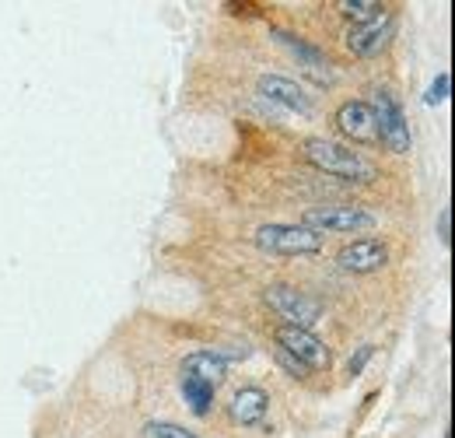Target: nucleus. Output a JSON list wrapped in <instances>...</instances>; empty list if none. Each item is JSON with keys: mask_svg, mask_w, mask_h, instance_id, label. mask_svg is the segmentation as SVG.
I'll return each instance as SVG.
<instances>
[{"mask_svg": "<svg viewBox=\"0 0 455 438\" xmlns=\"http://www.w3.org/2000/svg\"><path fill=\"white\" fill-rule=\"evenodd\" d=\"M214 396H218L214 385L200 383V379H186V376H182V400H186V407H189L196 418H207V414L214 410Z\"/></svg>", "mask_w": 455, "mask_h": 438, "instance_id": "13", "label": "nucleus"}, {"mask_svg": "<svg viewBox=\"0 0 455 438\" xmlns=\"http://www.w3.org/2000/svg\"><path fill=\"white\" fill-rule=\"evenodd\" d=\"M228 414H231L235 425L256 428V425H263L267 414H270V393H267L263 385H242V389L231 396Z\"/></svg>", "mask_w": 455, "mask_h": 438, "instance_id": "11", "label": "nucleus"}, {"mask_svg": "<svg viewBox=\"0 0 455 438\" xmlns=\"http://www.w3.org/2000/svg\"><path fill=\"white\" fill-rule=\"evenodd\" d=\"M371 358V347H361V354L357 358H350V376H357L361 369H364V361Z\"/></svg>", "mask_w": 455, "mask_h": 438, "instance_id": "18", "label": "nucleus"}, {"mask_svg": "<svg viewBox=\"0 0 455 438\" xmlns=\"http://www.w3.org/2000/svg\"><path fill=\"white\" fill-rule=\"evenodd\" d=\"M368 106H371V116H375V141L389 155H410L413 137H410V123H406V112H403L396 95L389 88H379Z\"/></svg>", "mask_w": 455, "mask_h": 438, "instance_id": "3", "label": "nucleus"}, {"mask_svg": "<svg viewBox=\"0 0 455 438\" xmlns=\"http://www.w3.org/2000/svg\"><path fill=\"white\" fill-rule=\"evenodd\" d=\"M449 85H452V77H449V70H442L438 77H435V85L427 88V102L435 106V102H445L449 99Z\"/></svg>", "mask_w": 455, "mask_h": 438, "instance_id": "17", "label": "nucleus"}, {"mask_svg": "<svg viewBox=\"0 0 455 438\" xmlns=\"http://www.w3.org/2000/svg\"><path fill=\"white\" fill-rule=\"evenodd\" d=\"M393 32H396V11H386L382 18H375L368 25H350L343 46L354 56H375L393 39Z\"/></svg>", "mask_w": 455, "mask_h": 438, "instance_id": "8", "label": "nucleus"}, {"mask_svg": "<svg viewBox=\"0 0 455 438\" xmlns=\"http://www.w3.org/2000/svg\"><path fill=\"white\" fill-rule=\"evenodd\" d=\"M228 361H231V358H228L225 351L204 347V351L186 354V358H182V365H179V372H182L186 379H200V383L221 389V383L228 379Z\"/></svg>", "mask_w": 455, "mask_h": 438, "instance_id": "10", "label": "nucleus"}, {"mask_svg": "<svg viewBox=\"0 0 455 438\" xmlns=\"http://www.w3.org/2000/svg\"><path fill=\"white\" fill-rule=\"evenodd\" d=\"M259 95L270 99V102H277V106H284V110H291V112H312V95H308L298 81L281 77V74H263V77H259Z\"/></svg>", "mask_w": 455, "mask_h": 438, "instance_id": "12", "label": "nucleus"}, {"mask_svg": "<svg viewBox=\"0 0 455 438\" xmlns=\"http://www.w3.org/2000/svg\"><path fill=\"white\" fill-rule=\"evenodd\" d=\"M298 155L312 168L347 179V182H371L379 175L375 165L368 162L361 151H354L350 144H340V141H330V137H305L298 144Z\"/></svg>", "mask_w": 455, "mask_h": 438, "instance_id": "1", "label": "nucleus"}, {"mask_svg": "<svg viewBox=\"0 0 455 438\" xmlns=\"http://www.w3.org/2000/svg\"><path fill=\"white\" fill-rule=\"evenodd\" d=\"M274 36H277V43H284L291 53L298 56L305 67H315V70H323V67H330V60H326V53L323 50H315V46H308L305 39H298V36H291V32H284V28H274Z\"/></svg>", "mask_w": 455, "mask_h": 438, "instance_id": "15", "label": "nucleus"}, {"mask_svg": "<svg viewBox=\"0 0 455 438\" xmlns=\"http://www.w3.org/2000/svg\"><path fill=\"white\" fill-rule=\"evenodd\" d=\"M274 344H277V351L284 358H291L294 365H301L305 372H330V365H333L330 344L323 337H315L312 329L281 323V327H274Z\"/></svg>", "mask_w": 455, "mask_h": 438, "instance_id": "4", "label": "nucleus"}, {"mask_svg": "<svg viewBox=\"0 0 455 438\" xmlns=\"http://www.w3.org/2000/svg\"><path fill=\"white\" fill-rule=\"evenodd\" d=\"M386 11L389 7L379 4V0H343V4H337V14H340L343 21H350V25H368V21L382 18Z\"/></svg>", "mask_w": 455, "mask_h": 438, "instance_id": "14", "label": "nucleus"}, {"mask_svg": "<svg viewBox=\"0 0 455 438\" xmlns=\"http://www.w3.org/2000/svg\"><path fill=\"white\" fill-rule=\"evenodd\" d=\"M449 228H452V215L442 211V242H445V246H449Z\"/></svg>", "mask_w": 455, "mask_h": 438, "instance_id": "19", "label": "nucleus"}, {"mask_svg": "<svg viewBox=\"0 0 455 438\" xmlns=\"http://www.w3.org/2000/svg\"><path fill=\"white\" fill-rule=\"evenodd\" d=\"M252 242L263 253H277V256H315L323 249V235H315L301 224H284V221L259 224L252 231Z\"/></svg>", "mask_w": 455, "mask_h": 438, "instance_id": "5", "label": "nucleus"}, {"mask_svg": "<svg viewBox=\"0 0 455 438\" xmlns=\"http://www.w3.org/2000/svg\"><path fill=\"white\" fill-rule=\"evenodd\" d=\"M267 305L284 320L287 327L312 329L323 320V302L294 284H270L267 288Z\"/></svg>", "mask_w": 455, "mask_h": 438, "instance_id": "6", "label": "nucleus"}, {"mask_svg": "<svg viewBox=\"0 0 455 438\" xmlns=\"http://www.w3.org/2000/svg\"><path fill=\"white\" fill-rule=\"evenodd\" d=\"M333 264L340 267L343 274H354V277L375 274V271H382L389 264V242L382 235L354 239V242H347L340 253H337Z\"/></svg>", "mask_w": 455, "mask_h": 438, "instance_id": "7", "label": "nucleus"}, {"mask_svg": "<svg viewBox=\"0 0 455 438\" xmlns=\"http://www.w3.org/2000/svg\"><path fill=\"white\" fill-rule=\"evenodd\" d=\"M144 438H204V435H196V432H189V428H182L175 421H151L144 428Z\"/></svg>", "mask_w": 455, "mask_h": 438, "instance_id": "16", "label": "nucleus"}, {"mask_svg": "<svg viewBox=\"0 0 455 438\" xmlns=\"http://www.w3.org/2000/svg\"><path fill=\"white\" fill-rule=\"evenodd\" d=\"M333 126L354 144H379L375 141V116L364 99H343L333 112Z\"/></svg>", "mask_w": 455, "mask_h": 438, "instance_id": "9", "label": "nucleus"}, {"mask_svg": "<svg viewBox=\"0 0 455 438\" xmlns=\"http://www.w3.org/2000/svg\"><path fill=\"white\" fill-rule=\"evenodd\" d=\"M301 228L315 231V235H354V231H364L375 224V215L368 207H357V204H315V207H305Z\"/></svg>", "mask_w": 455, "mask_h": 438, "instance_id": "2", "label": "nucleus"}]
</instances>
